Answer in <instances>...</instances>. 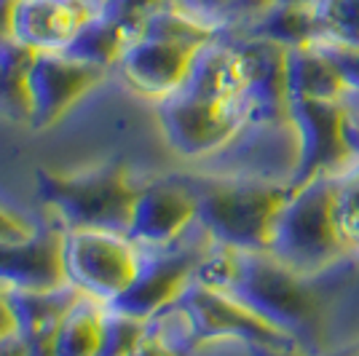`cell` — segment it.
Wrapping results in <instances>:
<instances>
[{
	"instance_id": "obj_19",
	"label": "cell",
	"mask_w": 359,
	"mask_h": 356,
	"mask_svg": "<svg viewBox=\"0 0 359 356\" xmlns=\"http://www.w3.org/2000/svg\"><path fill=\"white\" fill-rule=\"evenodd\" d=\"M105 303L94 297L78 295L70 311L62 316L60 327L51 341L54 356H94L100 343V324H102Z\"/></svg>"
},
{
	"instance_id": "obj_29",
	"label": "cell",
	"mask_w": 359,
	"mask_h": 356,
	"mask_svg": "<svg viewBox=\"0 0 359 356\" xmlns=\"http://www.w3.org/2000/svg\"><path fill=\"white\" fill-rule=\"evenodd\" d=\"M0 356H30V345L14 329V332L0 338Z\"/></svg>"
},
{
	"instance_id": "obj_30",
	"label": "cell",
	"mask_w": 359,
	"mask_h": 356,
	"mask_svg": "<svg viewBox=\"0 0 359 356\" xmlns=\"http://www.w3.org/2000/svg\"><path fill=\"white\" fill-rule=\"evenodd\" d=\"M14 332V316L8 308V297H6V287H0V338Z\"/></svg>"
},
{
	"instance_id": "obj_33",
	"label": "cell",
	"mask_w": 359,
	"mask_h": 356,
	"mask_svg": "<svg viewBox=\"0 0 359 356\" xmlns=\"http://www.w3.org/2000/svg\"><path fill=\"white\" fill-rule=\"evenodd\" d=\"M132 356H169V354H166L164 348H158L156 343L145 341V343H142V345H140V348H137L135 354H132Z\"/></svg>"
},
{
	"instance_id": "obj_6",
	"label": "cell",
	"mask_w": 359,
	"mask_h": 356,
	"mask_svg": "<svg viewBox=\"0 0 359 356\" xmlns=\"http://www.w3.org/2000/svg\"><path fill=\"white\" fill-rule=\"evenodd\" d=\"M158 126L166 145L185 161L201 163L231 145L247 126L250 116L244 100H212L177 89L156 102Z\"/></svg>"
},
{
	"instance_id": "obj_21",
	"label": "cell",
	"mask_w": 359,
	"mask_h": 356,
	"mask_svg": "<svg viewBox=\"0 0 359 356\" xmlns=\"http://www.w3.org/2000/svg\"><path fill=\"white\" fill-rule=\"evenodd\" d=\"M145 341L156 343L169 356H191L201 343V335L191 311L177 297L145 319Z\"/></svg>"
},
{
	"instance_id": "obj_26",
	"label": "cell",
	"mask_w": 359,
	"mask_h": 356,
	"mask_svg": "<svg viewBox=\"0 0 359 356\" xmlns=\"http://www.w3.org/2000/svg\"><path fill=\"white\" fill-rule=\"evenodd\" d=\"M191 356H260L257 345L241 338H207L196 345Z\"/></svg>"
},
{
	"instance_id": "obj_1",
	"label": "cell",
	"mask_w": 359,
	"mask_h": 356,
	"mask_svg": "<svg viewBox=\"0 0 359 356\" xmlns=\"http://www.w3.org/2000/svg\"><path fill=\"white\" fill-rule=\"evenodd\" d=\"M196 196V220L212 236L241 252H266L271 228L290 196V182L225 177L210 172L180 174Z\"/></svg>"
},
{
	"instance_id": "obj_13",
	"label": "cell",
	"mask_w": 359,
	"mask_h": 356,
	"mask_svg": "<svg viewBox=\"0 0 359 356\" xmlns=\"http://www.w3.org/2000/svg\"><path fill=\"white\" fill-rule=\"evenodd\" d=\"M196 51L198 48L135 35L123 48L116 73L135 94L161 102L182 86Z\"/></svg>"
},
{
	"instance_id": "obj_22",
	"label": "cell",
	"mask_w": 359,
	"mask_h": 356,
	"mask_svg": "<svg viewBox=\"0 0 359 356\" xmlns=\"http://www.w3.org/2000/svg\"><path fill=\"white\" fill-rule=\"evenodd\" d=\"M137 35L188 46V48H201L204 43H210L212 38H217L220 32L212 30L210 25H204L201 19H196L194 14L182 11L177 3L169 0V3L161 6L158 11H153L150 16L142 19V25H140Z\"/></svg>"
},
{
	"instance_id": "obj_2",
	"label": "cell",
	"mask_w": 359,
	"mask_h": 356,
	"mask_svg": "<svg viewBox=\"0 0 359 356\" xmlns=\"http://www.w3.org/2000/svg\"><path fill=\"white\" fill-rule=\"evenodd\" d=\"M266 252L303 279L327 273L351 254L335 214V179L319 177L290 188Z\"/></svg>"
},
{
	"instance_id": "obj_3",
	"label": "cell",
	"mask_w": 359,
	"mask_h": 356,
	"mask_svg": "<svg viewBox=\"0 0 359 356\" xmlns=\"http://www.w3.org/2000/svg\"><path fill=\"white\" fill-rule=\"evenodd\" d=\"M140 182L121 161H105L73 174L38 172V196L60 228L129 231Z\"/></svg>"
},
{
	"instance_id": "obj_11",
	"label": "cell",
	"mask_w": 359,
	"mask_h": 356,
	"mask_svg": "<svg viewBox=\"0 0 359 356\" xmlns=\"http://www.w3.org/2000/svg\"><path fill=\"white\" fill-rule=\"evenodd\" d=\"M194 223L196 196L188 182L180 174L156 177L140 182L126 236L137 247H164L177 241Z\"/></svg>"
},
{
	"instance_id": "obj_4",
	"label": "cell",
	"mask_w": 359,
	"mask_h": 356,
	"mask_svg": "<svg viewBox=\"0 0 359 356\" xmlns=\"http://www.w3.org/2000/svg\"><path fill=\"white\" fill-rule=\"evenodd\" d=\"M311 279H303L295 271L282 266L269 252L236 254V276L225 295L236 297L255 316L290 335L306 348L309 335L319 329L322 303L309 287ZM309 351V348H306Z\"/></svg>"
},
{
	"instance_id": "obj_24",
	"label": "cell",
	"mask_w": 359,
	"mask_h": 356,
	"mask_svg": "<svg viewBox=\"0 0 359 356\" xmlns=\"http://www.w3.org/2000/svg\"><path fill=\"white\" fill-rule=\"evenodd\" d=\"M319 38L338 46L359 48V0H322L316 6Z\"/></svg>"
},
{
	"instance_id": "obj_36",
	"label": "cell",
	"mask_w": 359,
	"mask_h": 356,
	"mask_svg": "<svg viewBox=\"0 0 359 356\" xmlns=\"http://www.w3.org/2000/svg\"><path fill=\"white\" fill-rule=\"evenodd\" d=\"M357 102H359V100H357Z\"/></svg>"
},
{
	"instance_id": "obj_18",
	"label": "cell",
	"mask_w": 359,
	"mask_h": 356,
	"mask_svg": "<svg viewBox=\"0 0 359 356\" xmlns=\"http://www.w3.org/2000/svg\"><path fill=\"white\" fill-rule=\"evenodd\" d=\"M137 35L135 27L123 25L118 19H110L105 14H91L86 25L75 32L70 46L65 48L67 57L81 60L94 67H102L107 73L116 70L126 43Z\"/></svg>"
},
{
	"instance_id": "obj_25",
	"label": "cell",
	"mask_w": 359,
	"mask_h": 356,
	"mask_svg": "<svg viewBox=\"0 0 359 356\" xmlns=\"http://www.w3.org/2000/svg\"><path fill=\"white\" fill-rule=\"evenodd\" d=\"M166 3H169V0H110L100 14L110 16V19H118V22H123V25H129V27L140 30L142 19L150 16L153 11H158V8L166 6Z\"/></svg>"
},
{
	"instance_id": "obj_10",
	"label": "cell",
	"mask_w": 359,
	"mask_h": 356,
	"mask_svg": "<svg viewBox=\"0 0 359 356\" xmlns=\"http://www.w3.org/2000/svg\"><path fill=\"white\" fill-rule=\"evenodd\" d=\"M236 46L244 70L241 100L252 126H292L290 118V83H287L285 46L255 38V35H228Z\"/></svg>"
},
{
	"instance_id": "obj_20",
	"label": "cell",
	"mask_w": 359,
	"mask_h": 356,
	"mask_svg": "<svg viewBox=\"0 0 359 356\" xmlns=\"http://www.w3.org/2000/svg\"><path fill=\"white\" fill-rule=\"evenodd\" d=\"M236 35H255V38H266L285 48H295V46L314 43L319 38V19H316V8L311 6L276 3L260 22H255L250 30L236 32Z\"/></svg>"
},
{
	"instance_id": "obj_9",
	"label": "cell",
	"mask_w": 359,
	"mask_h": 356,
	"mask_svg": "<svg viewBox=\"0 0 359 356\" xmlns=\"http://www.w3.org/2000/svg\"><path fill=\"white\" fill-rule=\"evenodd\" d=\"M105 78L107 70L73 60L65 51L32 54L27 78H25L27 107H30L27 123L35 132L51 129L54 123H60L73 110V104L81 102Z\"/></svg>"
},
{
	"instance_id": "obj_17",
	"label": "cell",
	"mask_w": 359,
	"mask_h": 356,
	"mask_svg": "<svg viewBox=\"0 0 359 356\" xmlns=\"http://www.w3.org/2000/svg\"><path fill=\"white\" fill-rule=\"evenodd\" d=\"M14 329L27 343H51L62 316L70 311L78 292L70 284L51 289H6Z\"/></svg>"
},
{
	"instance_id": "obj_5",
	"label": "cell",
	"mask_w": 359,
	"mask_h": 356,
	"mask_svg": "<svg viewBox=\"0 0 359 356\" xmlns=\"http://www.w3.org/2000/svg\"><path fill=\"white\" fill-rule=\"evenodd\" d=\"M140 252L126 233L62 228V273L78 295L116 303L137 276Z\"/></svg>"
},
{
	"instance_id": "obj_27",
	"label": "cell",
	"mask_w": 359,
	"mask_h": 356,
	"mask_svg": "<svg viewBox=\"0 0 359 356\" xmlns=\"http://www.w3.org/2000/svg\"><path fill=\"white\" fill-rule=\"evenodd\" d=\"M330 51V57L338 62L341 73H344L348 89L354 94V100H359V48H351V46H338L330 43V41H319Z\"/></svg>"
},
{
	"instance_id": "obj_15",
	"label": "cell",
	"mask_w": 359,
	"mask_h": 356,
	"mask_svg": "<svg viewBox=\"0 0 359 356\" xmlns=\"http://www.w3.org/2000/svg\"><path fill=\"white\" fill-rule=\"evenodd\" d=\"M91 14L83 0H14L8 38L32 54L65 51Z\"/></svg>"
},
{
	"instance_id": "obj_28",
	"label": "cell",
	"mask_w": 359,
	"mask_h": 356,
	"mask_svg": "<svg viewBox=\"0 0 359 356\" xmlns=\"http://www.w3.org/2000/svg\"><path fill=\"white\" fill-rule=\"evenodd\" d=\"M30 231H32V225H27L25 220L14 217L8 209L0 207V241H6V238H22V236H27Z\"/></svg>"
},
{
	"instance_id": "obj_14",
	"label": "cell",
	"mask_w": 359,
	"mask_h": 356,
	"mask_svg": "<svg viewBox=\"0 0 359 356\" xmlns=\"http://www.w3.org/2000/svg\"><path fill=\"white\" fill-rule=\"evenodd\" d=\"M62 228L38 225L27 236L0 241V287L6 289H51L62 287Z\"/></svg>"
},
{
	"instance_id": "obj_34",
	"label": "cell",
	"mask_w": 359,
	"mask_h": 356,
	"mask_svg": "<svg viewBox=\"0 0 359 356\" xmlns=\"http://www.w3.org/2000/svg\"><path fill=\"white\" fill-rule=\"evenodd\" d=\"M279 3H295V6H311V8H316L322 0H279Z\"/></svg>"
},
{
	"instance_id": "obj_8",
	"label": "cell",
	"mask_w": 359,
	"mask_h": 356,
	"mask_svg": "<svg viewBox=\"0 0 359 356\" xmlns=\"http://www.w3.org/2000/svg\"><path fill=\"white\" fill-rule=\"evenodd\" d=\"M348 107L351 100H292L290 118L298 139V163L290 185L319 177L338 179L354 163H359L348 134Z\"/></svg>"
},
{
	"instance_id": "obj_32",
	"label": "cell",
	"mask_w": 359,
	"mask_h": 356,
	"mask_svg": "<svg viewBox=\"0 0 359 356\" xmlns=\"http://www.w3.org/2000/svg\"><path fill=\"white\" fill-rule=\"evenodd\" d=\"M11 6H14V0H0V41L8 38V27H11Z\"/></svg>"
},
{
	"instance_id": "obj_35",
	"label": "cell",
	"mask_w": 359,
	"mask_h": 356,
	"mask_svg": "<svg viewBox=\"0 0 359 356\" xmlns=\"http://www.w3.org/2000/svg\"><path fill=\"white\" fill-rule=\"evenodd\" d=\"M354 348H357V354H359V341H357V343H354Z\"/></svg>"
},
{
	"instance_id": "obj_7",
	"label": "cell",
	"mask_w": 359,
	"mask_h": 356,
	"mask_svg": "<svg viewBox=\"0 0 359 356\" xmlns=\"http://www.w3.org/2000/svg\"><path fill=\"white\" fill-rule=\"evenodd\" d=\"M212 244V236L196 220L177 241L164 247H137L140 266L132 287L123 295L110 303L121 311L148 319L158 308L169 306L172 300L182 295V289L194 282L196 266L207 254Z\"/></svg>"
},
{
	"instance_id": "obj_12",
	"label": "cell",
	"mask_w": 359,
	"mask_h": 356,
	"mask_svg": "<svg viewBox=\"0 0 359 356\" xmlns=\"http://www.w3.org/2000/svg\"><path fill=\"white\" fill-rule=\"evenodd\" d=\"M180 300L185 303V308L194 316L201 341H207V338H241V341H250L255 345H269V348L298 345L290 335L279 332L269 322H263L247 306H241L236 297L225 295V292L191 282L182 289Z\"/></svg>"
},
{
	"instance_id": "obj_16",
	"label": "cell",
	"mask_w": 359,
	"mask_h": 356,
	"mask_svg": "<svg viewBox=\"0 0 359 356\" xmlns=\"http://www.w3.org/2000/svg\"><path fill=\"white\" fill-rule=\"evenodd\" d=\"M287 83L290 100H354L338 62L330 57V51L319 41L287 51Z\"/></svg>"
},
{
	"instance_id": "obj_23",
	"label": "cell",
	"mask_w": 359,
	"mask_h": 356,
	"mask_svg": "<svg viewBox=\"0 0 359 356\" xmlns=\"http://www.w3.org/2000/svg\"><path fill=\"white\" fill-rule=\"evenodd\" d=\"M145 343V319L105 303L94 356H132Z\"/></svg>"
},
{
	"instance_id": "obj_31",
	"label": "cell",
	"mask_w": 359,
	"mask_h": 356,
	"mask_svg": "<svg viewBox=\"0 0 359 356\" xmlns=\"http://www.w3.org/2000/svg\"><path fill=\"white\" fill-rule=\"evenodd\" d=\"M257 354L260 356H314L311 351L292 345V348H269V345H257Z\"/></svg>"
}]
</instances>
